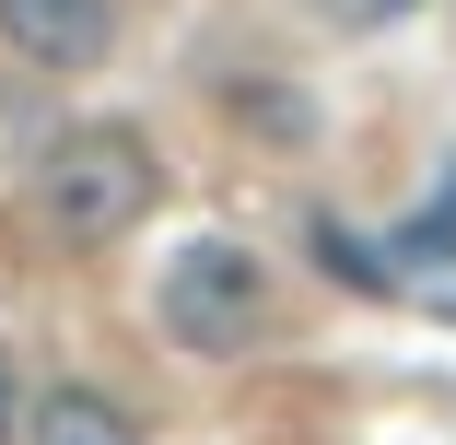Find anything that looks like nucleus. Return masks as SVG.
<instances>
[{"label": "nucleus", "instance_id": "nucleus-3", "mask_svg": "<svg viewBox=\"0 0 456 445\" xmlns=\"http://www.w3.org/2000/svg\"><path fill=\"white\" fill-rule=\"evenodd\" d=\"M0 47L36 70H94L118 47V0H0Z\"/></svg>", "mask_w": 456, "mask_h": 445}, {"label": "nucleus", "instance_id": "nucleus-5", "mask_svg": "<svg viewBox=\"0 0 456 445\" xmlns=\"http://www.w3.org/2000/svg\"><path fill=\"white\" fill-rule=\"evenodd\" d=\"M24 410H36L24 399V364H12V340H0V445H24Z\"/></svg>", "mask_w": 456, "mask_h": 445}, {"label": "nucleus", "instance_id": "nucleus-2", "mask_svg": "<svg viewBox=\"0 0 456 445\" xmlns=\"http://www.w3.org/2000/svg\"><path fill=\"white\" fill-rule=\"evenodd\" d=\"M152 317L175 351H200V364H234V351L269 328V270L234 246V235H188L164 258V282H152Z\"/></svg>", "mask_w": 456, "mask_h": 445}, {"label": "nucleus", "instance_id": "nucleus-1", "mask_svg": "<svg viewBox=\"0 0 456 445\" xmlns=\"http://www.w3.org/2000/svg\"><path fill=\"white\" fill-rule=\"evenodd\" d=\"M152 200H164V152L129 129V118H94V129H59L47 141V164H36V211H47V235L59 246H118V235H141L152 223Z\"/></svg>", "mask_w": 456, "mask_h": 445}, {"label": "nucleus", "instance_id": "nucleus-4", "mask_svg": "<svg viewBox=\"0 0 456 445\" xmlns=\"http://www.w3.org/2000/svg\"><path fill=\"white\" fill-rule=\"evenodd\" d=\"M24 445H152V433H141V410L106 399V387H47V399L24 410Z\"/></svg>", "mask_w": 456, "mask_h": 445}, {"label": "nucleus", "instance_id": "nucleus-6", "mask_svg": "<svg viewBox=\"0 0 456 445\" xmlns=\"http://www.w3.org/2000/svg\"><path fill=\"white\" fill-rule=\"evenodd\" d=\"M375 12H398V0H375Z\"/></svg>", "mask_w": 456, "mask_h": 445}]
</instances>
